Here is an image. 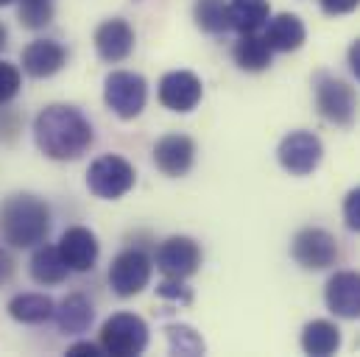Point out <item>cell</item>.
Listing matches in <instances>:
<instances>
[{
	"label": "cell",
	"instance_id": "6da1fadb",
	"mask_svg": "<svg viewBox=\"0 0 360 357\" xmlns=\"http://www.w3.org/2000/svg\"><path fill=\"white\" fill-rule=\"evenodd\" d=\"M34 137L45 157L65 162V160H79L82 154L90 151L92 126L79 109L56 103L37 117Z\"/></svg>",
	"mask_w": 360,
	"mask_h": 357
},
{
	"label": "cell",
	"instance_id": "7a4b0ae2",
	"mask_svg": "<svg viewBox=\"0 0 360 357\" xmlns=\"http://www.w3.org/2000/svg\"><path fill=\"white\" fill-rule=\"evenodd\" d=\"M51 209L42 198L17 193L0 204V235L14 249H31L48 238Z\"/></svg>",
	"mask_w": 360,
	"mask_h": 357
},
{
	"label": "cell",
	"instance_id": "3957f363",
	"mask_svg": "<svg viewBox=\"0 0 360 357\" xmlns=\"http://www.w3.org/2000/svg\"><path fill=\"white\" fill-rule=\"evenodd\" d=\"M101 349L115 357L143 355L148 346V324L134 313H115L101 327Z\"/></svg>",
	"mask_w": 360,
	"mask_h": 357
},
{
	"label": "cell",
	"instance_id": "277c9868",
	"mask_svg": "<svg viewBox=\"0 0 360 357\" xmlns=\"http://www.w3.org/2000/svg\"><path fill=\"white\" fill-rule=\"evenodd\" d=\"M316 106H319V115L333 123V126H341V129H349L358 117V95L355 89L349 87L347 82L335 79V76H327V73H319L316 76Z\"/></svg>",
	"mask_w": 360,
	"mask_h": 357
},
{
	"label": "cell",
	"instance_id": "5b68a950",
	"mask_svg": "<svg viewBox=\"0 0 360 357\" xmlns=\"http://www.w3.org/2000/svg\"><path fill=\"white\" fill-rule=\"evenodd\" d=\"M103 100L106 106L123 117V120H134L146 100H148V84L140 73H129V70H115L106 76V84H103Z\"/></svg>",
	"mask_w": 360,
	"mask_h": 357
},
{
	"label": "cell",
	"instance_id": "8992f818",
	"mask_svg": "<svg viewBox=\"0 0 360 357\" xmlns=\"http://www.w3.org/2000/svg\"><path fill=\"white\" fill-rule=\"evenodd\" d=\"M87 187L98 198L115 201V198L126 195L134 187V168L117 154L98 157L87 171Z\"/></svg>",
	"mask_w": 360,
	"mask_h": 357
},
{
	"label": "cell",
	"instance_id": "52a82bcc",
	"mask_svg": "<svg viewBox=\"0 0 360 357\" xmlns=\"http://www.w3.org/2000/svg\"><path fill=\"white\" fill-rule=\"evenodd\" d=\"M290 254L304 271H324V268L335 266V260H338V240L327 229L307 226V229L296 232V238L290 243Z\"/></svg>",
	"mask_w": 360,
	"mask_h": 357
},
{
	"label": "cell",
	"instance_id": "ba28073f",
	"mask_svg": "<svg viewBox=\"0 0 360 357\" xmlns=\"http://www.w3.org/2000/svg\"><path fill=\"white\" fill-rule=\"evenodd\" d=\"M279 165L290 174V176H310L324 157V145L313 131H290L282 143H279Z\"/></svg>",
	"mask_w": 360,
	"mask_h": 357
},
{
	"label": "cell",
	"instance_id": "9c48e42d",
	"mask_svg": "<svg viewBox=\"0 0 360 357\" xmlns=\"http://www.w3.org/2000/svg\"><path fill=\"white\" fill-rule=\"evenodd\" d=\"M151 260L146 252L140 249H129V252H120L112 268H109V285L112 290L120 296V299H129V296H137L143 287H148L151 282Z\"/></svg>",
	"mask_w": 360,
	"mask_h": 357
},
{
	"label": "cell",
	"instance_id": "30bf717a",
	"mask_svg": "<svg viewBox=\"0 0 360 357\" xmlns=\"http://www.w3.org/2000/svg\"><path fill=\"white\" fill-rule=\"evenodd\" d=\"M198 266H201V249L193 238L174 235L157 249V268L168 279H187L198 271Z\"/></svg>",
	"mask_w": 360,
	"mask_h": 357
},
{
	"label": "cell",
	"instance_id": "8fae6325",
	"mask_svg": "<svg viewBox=\"0 0 360 357\" xmlns=\"http://www.w3.org/2000/svg\"><path fill=\"white\" fill-rule=\"evenodd\" d=\"M327 310L338 318L355 321L360 318V273L358 271H338L327 279L324 287Z\"/></svg>",
	"mask_w": 360,
	"mask_h": 357
},
{
	"label": "cell",
	"instance_id": "7c38bea8",
	"mask_svg": "<svg viewBox=\"0 0 360 357\" xmlns=\"http://www.w3.org/2000/svg\"><path fill=\"white\" fill-rule=\"evenodd\" d=\"M201 82L195 73L190 70H174V73H165L162 82H160V103L171 112H190L198 106L201 100Z\"/></svg>",
	"mask_w": 360,
	"mask_h": 357
},
{
	"label": "cell",
	"instance_id": "4fadbf2b",
	"mask_svg": "<svg viewBox=\"0 0 360 357\" xmlns=\"http://www.w3.org/2000/svg\"><path fill=\"white\" fill-rule=\"evenodd\" d=\"M95 51L103 62H112V65L129 59V53L134 51V28L120 17L106 20L95 31Z\"/></svg>",
	"mask_w": 360,
	"mask_h": 357
},
{
	"label": "cell",
	"instance_id": "5bb4252c",
	"mask_svg": "<svg viewBox=\"0 0 360 357\" xmlns=\"http://www.w3.org/2000/svg\"><path fill=\"white\" fill-rule=\"evenodd\" d=\"M193 160H195V145L184 134H165L154 145V165L165 176H184L193 168Z\"/></svg>",
	"mask_w": 360,
	"mask_h": 357
},
{
	"label": "cell",
	"instance_id": "9a60e30c",
	"mask_svg": "<svg viewBox=\"0 0 360 357\" xmlns=\"http://www.w3.org/2000/svg\"><path fill=\"white\" fill-rule=\"evenodd\" d=\"M68 62V51L53 39H37L22 51V70L34 79L56 76Z\"/></svg>",
	"mask_w": 360,
	"mask_h": 357
},
{
	"label": "cell",
	"instance_id": "2e32d148",
	"mask_svg": "<svg viewBox=\"0 0 360 357\" xmlns=\"http://www.w3.org/2000/svg\"><path fill=\"white\" fill-rule=\"evenodd\" d=\"M59 254L70 271H90L98 260V238L84 226H70L59 238Z\"/></svg>",
	"mask_w": 360,
	"mask_h": 357
},
{
	"label": "cell",
	"instance_id": "e0dca14e",
	"mask_svg": "<svg viewBox=\"0 0 360 357\" xmlns=\"http://www.w3.org/2000/svg\"><path fill=\"white\" fill-rule=\"evenodd\" d=\"M266 42H269L271 51H279V53H290V51H299L304 45V37H307V28L304 22L296 17V14H276L274 20L269 17L266 22Z\"/></svg>",
	"mask_w": 360,
	"mask_h": 357
},
{
	"label": "cell",
	"instance_id": "ac0fdd59",
	"mask_svg": "<svg viewBox=\"0 0 360 357\" xmlns=\"http://www.w3.org/2000/svg\"><path fill=\"white\" fill-rule=\"evenodd\" d=\"M53 316H56V324H59V330L65 335H82V332L90 330L95 310H92V304L82 293H73V296L62 299V304H59V310Z\"/></svg>",
	"mask_w": 360,
	"mask_h": 357
},
{
	"label": "cell",
	"instance_id": "d6986e66",
	"mask_svg": "<svg viewBox=\"0 0 360 357\" xmlns=\"http://www.w3.org/2000/svg\"><path fill=\"white\" fill-rule=\"evenodd\" d=\"M302 349L313 357H330L341 349V330L333 321H310L302 330Z\"/></svg>",
	"mask_w": 360,
	"mask_h": 357
},
{
	"label": "cell",
	"instance_id": "ffe728a7",
	"mask_svg": "<svg viewBox=\"0 0 360 357\" xmlns=\"http://www.w3.org/2000/svg\"><path fill=\"white\" fill-rule=\"evenodd\" d=\"M229 28L240 34H255L260 31L271 17L269 0H229Z\"/></svg>",
	"mask_w": 360,
	"mask_h": 357
},
{
	"label": "cell",
	"instance_id": "44dd1931",
	"mask_svg": "<svg viewBox=\"0 0 360 357\" xmlns=\"http://www.w3.org/2000/svg\"><path fill=\"white\" fill-rule=\"evenodd\" d=\"M271 53L274 51L269 48L266 37H257V31L255 34H240V39L232 48V56H235L238 67L240 70H249V73L266 70L271 65Z\"/></svg>",
	"mask_w": 360,
	"mask_h": 357
},
{
	"label": "cell",
	"instance_id": "7402d4cb",
	"mask_svg": "<svg viewBox=\"0 0 360 357\" xmlns=\"http://www.w3.org/2000/svg\"><path fill=\"white\" fill-rule=\"evenodd\" d=\"M8 313L14 321H22V324H42L48 318H53L56 313V304L51 296L45 293H22V296H14L8 301Z\"/></svg>",
	"mask_w": 360,
	"mask_h": 357
},
{
	"label": "cell",
	"instance_id": "603a6c76",
	"mask_svg": "<svg viewBox=\"0 0 360 357\" xmlns=\"http://www.w3.org/2000/svg\"><path fill=\"white\" fill-rule=\"evenodd\" d=\"M68 273H70V268L62 260L56 246H42L31 257V276L39 285H59L68 279Z\"/></svg>",
	"mask_w": 360,
	"mask_h": 357
},
{
	"label": "cell",
	"instance_id": "cb8c5ba5",
	"mask_svg": "<svg viewBox=\"0 0 360 357\" xmlns=\"http://www.w3.org/2000/svg\"><path fill=\"white\" fill-rule=\"evenodd\" d=\"M195 25L207 34H224L229 31V8L226 0H195L193 6Z\"/></svg>",
	"mask_w": 360,
	"mask_h": 357
},
{
	"label": "cell",
	"instance_id": "d4e9b609",
	"mask_svg": "<svg viewBox=\"0 0 360 357\" xmlns=\"http://www.w3.org/2000/svg\"><path fill=\"white\" fill-rule=\"evenodd\" d=\"M17 14L25 28H45L53 20V0H20Z\"/></svg>",
	"mask_w": 360,
	"mask_h": 357
},
{
	"label": "cell",
	"instance_id": "484cf974",
	"mask_svg": "<svg viewBox=\"0 0 360 357\" xmlns=\"http://www.w3.org/2000/svg\"><path fill=\"white\" fill-rule=\"evenodd\" d=\"M165 332H168V341H171V352L174 355H204V341L190 327L174 324Z\"/></svg>",
	"mask_w": 360,
	"mask_h": 357
},
{
	"label": "cell",
	"instance_id": "4316f807",
	"mask_svg": "<svg viewBox=\"0 0 360 357\" xmlns=\"http://www.w3.org/2000/svg\"><path fill=\"white\" fill-rule=\"evenodd\" d=\"M20 92V70L8 62H0V103H8Z\"/></svg>",
	"mask_w": 360,
	"mask_h": 357
},
{
	"label": "cell",
	"instance_id": "83f0119b",
	"mask_svg": "<svg viewBox=\"0 0 360 357\" xmlns=\"http://www.w3.org/2000/svg\"><path fill=\"white\" fill-rule=\"evenodd\" d=\"M344 223H347V229L360 235V184L352 187L344 198Z\"/></svg>",
	"mask_w": 360,
	"mask_h": 357
},
{
	"label": "cell",
	"instance_id": "f1b7e54d",
	"mask_svg": "<svg viewBox=\"0 0 360 357\" xmlns=\"http://www.w3.org/2000/svg\"><path fill=\"white\" fill-rule=\"evenodd\" d=\"M157 293L162 296V299H171V301H181V304H190V290L181 285V279H168V282H162L160 287H157Z\"/></svg>",
	"mask_w": 360,
	"mask_h": 357
},
{
	"label": "cell",
	"instance_id": "f546056e",
	"mask_svg": "<svg viewBox=\"0 0 360 357\" xmlns=\"http://www.w3.org/2000/svg\"><path fill=\"white\" fill-rule=\"evenodd\" d=\"M360 6V0H321V8L333 17H341V14H349Z\"/></svg>",
	"mask_w": 360,
	"mask_h": 357
},
{
	"label": "cell",
	"instance_id": "4dcf8cb0",
	"mask_svg": "<svg viewBox=\"0 0 360 357\" xmlns=\"http://www.w3.org/2000/svg\"><path fill=\"white\" fill-rule=\"evenodd\" d=\"M103 349H101V344L95 346V344H87V341H82V344H73L70 349H68V355L70 357H82V355H90V357H95V355H101Z\"/></svg>",
	"mask_w": 360,
	"mask_h": 357
},
{
	"label": "cell",
	"instance_id": "1f68e13d",
	"mask_svg": "<svg viewBox=\"0 0 360 357\" xmlns=\"http://www.w3.org/2000/svg\"><path fill=\"white\" fill-rule=\"evenodd\" d=\"M11 273H14V260L8 257V252L0 249V285H6L11 279Z\"/></svg>",
	"mask_w": 360,
	"mask_h": 357
},
{
	"label": "cell",
	"instance_id": "d6a6232c",
	"mask_svg": "<svg viewBox=\"0 0 360 357\" xmlns=\"http://www.w3.org/2000/svg\"><path fill=\"white\" fill-rule=\"evenodd\" d=\"M347 56H349V70L355 73V79L360 82V39H355V42L349 45V53H347Z\"/></svg>",
	"mask_w": 360,
	"mask_h": 357
},
{
	"label": "cell",
	"instance_id": "836d02e7",
	"mask_svg": "<svg viewBox=\"0 0 360 357\" xmlns=\"http://www.w3.org/2000/svg\"><path fill=\"white\" fill-rule=\"evenodd\" d=\"M6 48V28H3V22H0V51Z\"/></svg>",
	"mask_w": 360,
	"mask_h": 357
},
{
	"label": "cell",
	"instance_id": "e575fe53",
	"mask_svg": "<svg viewBox=\"0 0 360 357\" xmlns=\"http://www.w3.org/2000/svg\"><path fill=\"white\" fill-rule=\"evenodd\" d=\"M6 3H11V0H0V6H6Z\"/></svg>",
	"mask_w": 360,
	"mask_h": 357
}]
</instances>
